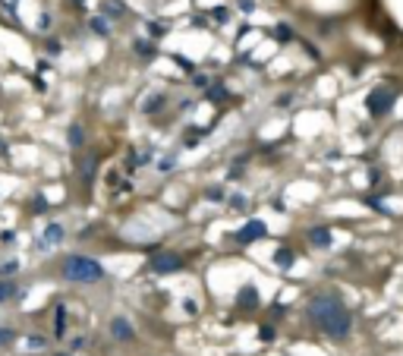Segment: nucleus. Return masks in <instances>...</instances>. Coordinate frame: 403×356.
<instances>
[{"instance_id":"1","label":"nucleus","mask_w":403,"mask_h":356,"mask_svg":"<svg viewBox=\"0 0 403 356\" xmlns=\"http://www.w3.org/2000/svg\"><path fill=\"white\" fill-rule=\"evenodd\" d=\"M309 318L318 331H325V334L334 337V340H343L353 331V315L347 312V306L331 293L312 296L309 300Z\"/></svg>"},{"instance_id":"2","label":"nucleus","mask_w":403,"mask_h":356,"mask_svg":"<svg viewBox=\"0 0 403 356\" xmlns=\"http://www.w3.org/2000/svg\"><path fill=\"white\" fill-rule=\"evenodd\" d=\"M63 278L73 284H98L104 278V268L88 255H69L63 262Z\"/></svg>"},{"instance_id":"3","label":"nucleus","mask_w":403,"mask_h":356,"mask_svg":"<svg viewBox=\"0 0 403 356\" xmlns=\"http://www.w3.org/2000/svg\"><path fill=\"white\" fill-rule=\"evenodd\" d=\"M390 104H394V92H390L387 85L375 88V92L369 95V114H372V117H384V114L390 111Z\"/></svg>"},{"instance_id":"4","label":"nucleus","mask_w":403,"mask_h":356,"mask_svg":"<svg viewBox=\"0 0 403 356\" xmlns=\"http://www.w3.org/2000/svg\"><path fill=\"white\" fill-rule=\"evenodd\" d=\"M183 265V258L180 255H173V252H161L151 258V271H158V275H167V271H176Z\"/></svg>"},{"instance_id":"5","label":"nucleus","mask_w":403,"mask_h":356,"mask_svg":"<svg viewBox=\"0 0 403 356\" xmlns=\"http://www.w3.org/2000/svg\"><path fill=\"white\" fill-rule=\"evenodd\" d=\"M268 233V227H265V221H249L246 227L236 233V240L240 243H252V240H262V236Z\"/></svg>"},{"instance_id":"6","label":"nucleus","mask_w":403,"mask_h":356,"mask_svg":"<svg viewBox=\"0 0 403 356\" xmlns=\"http://www.w3.org/2000/svg\"><path fill=\"white\" fill-rule=\"evenodd\" d=\"M111 337H114V340H123V343H126V340H133V337H136V331H133V325H129L123 315H117L114 322H111Z\"/></svg>"},{"instance_id":"7","label":"nucleus","mask_w":403,"mask_h":356,"mask_svg":"<svg viewBox=\"0 0 403 356\" xmlns=\"http://www.w3.org/2000/svg\"><path fill=\"white\" fill-rule=\"evenodd\" d=\"M309 243H312V246H322V249L331 246V230H328V227H312V230H309Z\"/></svg>"},{"instance_id":"8","label":"nucleus","mask_w":403,"mask_h":356,"mask_svg":"<svg viewBox=\"0 0 403 356\" xmlns=\"http://www.w3.org/2000/svg\"><path fill=\"white\" fill-rule=\"evenodd\" d=\"M54 334H57V337L66 334V306H63V303L57 306V312H54Z\"/></svg>"},{"instance_id":"9","label":"nucleus","mask_w":403,"mask_h":356,"mask_svg":"<svg viewBox=\"0 0 403 356\" xmlns=\"http://www.w3.org/2000/svg\"><path fill=\"white\" fill-rule=\"evenodd\" d=\"M63 240V227L60 224H47V230H44V246H57Z\"/></svg>"},{"instance_id":"10","label":"nucleus","mask_w":403,"mask_h":356,"mask_svg":"<svg viewBox=\"0 0 403 356\" xmlns=\"http://www.w3.org/2000/svg\"><path fill=\"white\" fill-rule=\"evenodd\" d=\"M243 306V309H252V306H258V293H255V287H243L240 290V300H236Z\"/></svg>"},{"instance_id":"11","label":"nucleus","mask_w":403,"mask_h":356,"mask_svg":"<svg viewBox=\"0 0 403 356\" xmlns=\"http://www.w3.org/2000/svg\"><path fill=\"white\" fill-rule=\"evenodd\" d=\"M13 296H19V287H16V281H0V303H10Z\"/></svg>"},{"instance_id":"12","label":"nucleus","mask_w":403,"mask_h":356,"mask_svg":"<svg viewBox=\"0 0 403 356\" xmlns=\"http://www.w3.org/2000/svg\"><path fill=\"white\" fill-rule=\"evenodd\" d=\"M88 29H91L94 35H108V32H111V26H108V19H104V16H94V19L88 22Z\"/></svg>"},{"instance_id":"13","label":"nucleus","mask_w":403,"mask_h":356,"mask_svg":"<svg viewBox=\"0 0 403 356\" xmlns=\"http://www.w3.org/2000/svg\"><path fill=\"white\" fill-rule=\"evenodd\" d=\"M293 258H296V255L290 252V249H277V252H274V262H277L280 268H290V265H293Z\"/></svg>"},{"instance_id":"14","label":"nucleus","mask_w":403,"mask_h":356,"mask_svg":"<svg viewBox=\"0 0 403 356\" xmlns=\"http://www.w3.org/2000/svg\"><path fill=\"white\" fill-rule=\"evenodd\" d=\"M161 104H164V95H151V98L142 104V111H145V114H155V111H161Z\"/></svg>"},{"instance_id":"15","label":"nucleus","mask_w":403,"mask_h":356,"mask_svg":"<svg viewBox=\"0 0 403 356\" xmlns=\"http://www.w3.org/2000/svg\"><path fill=\"white\" fill-rule=\"evenodd\" d=\"M82 142H85V133H82V126H69V145L79 148Z\"/></svg>"},{"instance_id":"16","label":"nucleus","mask_w":403,"mask_h":356,"mask_svg":"<svg viewBox=\"0 0 403 356\" xmlns=\"http://www.w3.org/2000/svg\"><path fill=\"white\" fill-rule=\"evenodd\" d=\"M16 340V328H0V350Z\"/></svg>"},{"instance_id":"17","label":"nucleus","mask_w":403,"mask_h":356,"mask_svg":"<svg viewBox=\"0 0 403 356\" xmlns=\"http://www.w3.org/2000/svg\"><path fill=\"white\" fill-rule=\"evenodd\" d=\"M104 13H108V16H123L126 10H123L120 0H108V4H104Z\"/></svg>"},{"instance_id":"18","label":"nucleus","mask_w":403,"mask_h":356,"mask_svg":"<svg viewBox=\"0 0 403 356\" xmlns=\"http://www.w3.org/2000/svg\"><path fill=\"white\" fill-rule=\"evenodd\" d=\"M16 271H19L16 258H13V262H4V265H0V278H10V275H16Z\"/></svg>"},{"instance_id":"19","label":"nucleus","mask_w":403,"mask_h":356,"mask_svg":"<svg viewBox=\"0 0 403 356\" xmlns=\"http://www.w3.org/2000/svg\"><path fill=\"white\" fill-rule=\"evenodd\" d=\"M44 343H47V340H44V337H38V334H32V337H26V347H29V350H41Z\"/></svg>"},{"instance_id":"20","label":"nucleus","mask_w":403,"mask_h":356,"mask_svg":"<svg viewBox=\"0 0 403 356\" xmlns=\"http://www.w3.org/2000/svg\"><path fill=\"white\" fill-rule=\"evenodd\" d=\"M136 51L142 57H155V44H145V41H136Z\"/></svg>"},{"instance_id":"21","label":"nucleus","mask_w":403,"mask_h":356,"mask_svg":"<svg viewBox=\"0 0 403 356\" xmlns=\"http://www.w3.org/2000/svg\"><path fill=\"white\" fill-rule=\"evenodd\" d=\"M164 32H167V29H164L161 22H148V35H155V38H161Z\"/></svg>"},{"instance_id":"22","label":"nucleus","mask_w":403,"mask_h":356,"mask_svg":"<svg viewBox=\"0 0 403 356\" xmlns=\"http://www.w3.org/2000/svg\"><path fill=\"white\" fill-rule=\"evenodd\" d=\"M32 211H38V215H41V211H47V199L38 196V199H35V205H32Z\"/></svg>"},{"instance_id":"23","label":"nucleus","mask_w":403,"mask_h":356,"mask_svg":"<svg viewBox=\"0 0 403 356\" xmlns=\"http://www.w3.org/2000/svg\"><path fill=\"white\" fill-rule=\"evenodd\" d=\"M274 35H277L280 41H290V26H277V32H274Z\"/></svg>"},{"instance_id":"24","label":"nucleus","mask_w":403,"mask_h":356,"mask_svg":"<svg viewBox=\"0 0 403 356\" xmlns=\"http://www.w3.org/2000/svg\"><path fill=\"white\" fill-rule=\"evenodd\" d=\"M173 164H176V161H173V158H164V161H161V164H158V167H161V170H170V167H173Z\"/></svg>"},{"instance_id":"25","label":"nucleus","mask_w":403,"mask_h":356,"mask_svg":"<svg viewBox=\"0 0 403 356\" xmlns=\"http://www.w3.org/2000/svg\"><path fill=\"white\" fill-rule=\"evenodd\" d=\"M243 202H246L243 196H233V199H230V205H233V208H243Z\"/></svg>"},{"instance_id":"26","label":"nucleus","mask_w":403,"mask_h":356,"mask_svg":"<svg viewBox=\"0 0 403 356\" xmlns=\"http://www.w3.org/2000/svg\"><path fill=\"white\" fill-rule=\"evenodd\" d=\"M57 356H66V353H57Z\"/></svg>"}]
</instances>
